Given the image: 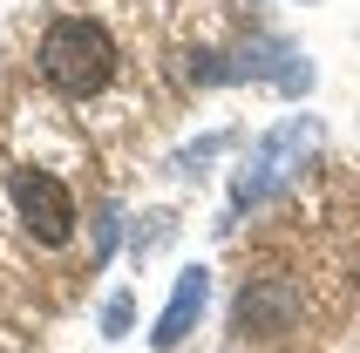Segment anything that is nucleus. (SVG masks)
Wrapping results in <instances>:
<instances>
[{"instance_id": "nucleus-1", "label": "nucleus", "mask_w": 360, "mask_h": 353, "mask_svg": "<svg viewBox=\"0 0 360 353\" xmlns=\"http://www.w3.org/2000/svg\"><path fill=\"white\" fill-rule=\"evenodd\" d=\"M41 82L55 89V96H68V102H96L109 82H116V34L102 27V20H89V14H61V20H48V34H41Z\"/></svg>"}, {"instance_id": "nucleus-2", "label": "nucleus", "mask_w": 360, "mask_h": 353, "mask_svg": "<svg viewBox=\"0 0 360 353\" xmlns=\"http://www.w3.org/2000/svg\"><path fill=\"white\" fill-rule=\"evenodd\" d=\"M7 197H14L20 224L34 231V245H68L75 238V197H68V184L55 170H14Z\"/></svg>"}, {"instance_id": "nucleus-3", "label": "nucleus", "mask_w": 360, "mask_h": 353, "mask_svg": "<svg viewBox=\"0 0 360 353\" xmlns=\"http://www.w3.org/2000/svg\"><path fill=\"white\" fill-rule=\"evenodd\" d=\"M300 326V293L285 285V278H252L231 306V333L238 340H279Z\"/></svg>"}, {"instance_id": "nucleus-4", "label": "nucleus", "mask_w": 360, "mask_h": 353, "mask_svg": "<svg viewBox=\"0 0 360 353\" xmlns=\"http://www.w3.org/2000/svg\"><path fill=\"white\" fill-rule=\"evenodd\" d=\"M204 306H211V272L204 265H191V272H177V293H170V306H163V319H157V347L170 353V347H184L191 340V326L204 319Z\"/></svg>"}, {"instance_id": "nucleus-5", "label": "nucleus", "mask_w": 360, "mask_h": 353, "mask_svg": "<svg viewBox=\"0 0 360 353\" xmlns=\"http://www.w3.org/2000/svg\"><path fill=\"white\" fill-rule=\"evenodd\" d=\"M122 326H129V299H109V306H102V333H122Z\"/></svg>"}]
</instances>
